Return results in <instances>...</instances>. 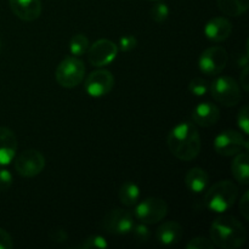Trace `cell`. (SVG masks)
<instances>
[{
    "label": "cell",
    "instance_id": "1",
    "mask_svg": "<svg viewBox=\"0 0 249 249\" xmlns=\"http://www.w3.org/2000/svg\"><path fill=\"white\" fill-rule=\"evenodd\" d=\"M167 143L172 155L185 162L195 160L202 147L198 129L190 122H182L175 125L168 134Z\"/></svg>",
    "mask_w": 249,
    "mask_h": 249
},
{
    "label": "cell",
    "instance_id": "2",
    "mask_svg": "<svg viewBox=\"0 0 249 249\" xmlns=\"http://www.w3.org/2000/svg\"><path fill=\"white\" fill-rule=\"evenodd\" d=\"M209 233L214 246L223 249L240 248L247 241V231L243 224L231 215L216 218L212 224Z\"/></svg>",
    "mask_w": 249,
    "mask_h": 249
},
{
    "label": "cell",
    "instance_id": "3",
    "mask_svg": "<svg viewBox=\"0 0 249 249\" xmlns=\"http://www.w3.org/2000/svg\"><path fill=\"white\" fill-rule=\"evenodd\" d=\"M204 206L214 213H225L235 204L238 187L230 180H221L206 190Z\"/></svg>",
    "mask_w": 249,
    "mask_h": 249
},
{
    "label": "cell",
    "instance_id": "4",
    "mask_svg": "<svg viewBox=\"0 0 249 249\" xmlns=\"http://www.w3.org/2000/svg\"><path fill=\"white\" fill-rule=\"evenodd\" d=\"M212 97L225 107H235L240 104L242 95L241 87L232 77L220 75L209 84Z\"/></svg>",
    "mask_w": 249,
    "mask_h": 249
},
{
    "label": "cell",
    "instance_id": "5",
    "mask_svg": "<svg viewBox=\"0 0 249 249\" xmlns=\"http://www.w3.org/2000/svg\"><path fill=\"white\" fill-rule=\"evenodd\" d=\"M85 66L82 60L75 56H70L58 63L55 72L56 82L66 89L78 87L84 80Z\"/></svg>",
    "mask_w": 249,
    "mask_h": 249
},
{
    "label": "cell",
    "instance_id": "6",
    "mask_svg": "<svg viewBox=\"0 0 249 249\" xmlns=\"http://www.w3.org/2000/svg\"><path fill=\"white\" fill-rule=\"evenodd\" d=\"M134 218L146 225H155L167 216L168 204L160 197H148L139 201L134 211Z\"/></svg>",
    "mask_w": 249,
    "mask_h": 249
},
{
    "label": "cell",
    "instance_id": "7",
    "mask_svg": "<svg viewBox=\"0 0 249 249\" xmlns=\"http://www.w3.org/2000/svg\"><path fill=\"white\" fill-rule=\"evenodd\" d=\"M228 61L229 53L223 46H211L199 56L198 68L203 74L215 77L225 70Z\"/></svg>",
    "mask_w": 249,
    "mask_h": 249
},
{
    "label": "cell",
    "instance_id": "8",
    "mask_svg": "<svg viewBox=\"0 0 249 249\" xmlns=\"http://www.w3.org/2000/svg\"><path fill=\"white\" fill-rule=\"evenodd\" d=\"M214 150L224 157H233L242 151H248V141L238 131L228 129L215 138Z\"/></svg>",
    "mask_w": 249,
    "mask_h": 249
},
{
    "label": "cell",
    "instance_id": "9",
    "mask_svg": "<svg viewBox=\"0 0 249 249\" xmlns=\"http://www.w3.org/2000/svg\"><path fill=\"white\" fill-rule=\"evenodd\" d=\"M135 225V218L131 212L122 208H114L105 215L102 226L112 235H126L130 233Z\"/></svg>",
    "mask_w": 249,
    "mask_h": 249
},
{
    "label": "cell",
    "instance_id": "10",
    "mask_svg": "<svg viewBox=\"0 0 249 249\" xmlns=\"http://www.w3.org/2000/svg\"><path fill=\"white\" fill-rule=\"evenodd\" d=\"M46 164L45 157L38 150L23 151L15 157V170L23 178H34L40 174Z\"/></svg>",
    "mask_w": 249,
    "mask_h": 249
},
{
    "label": "cell",
    "instance_id": "11",
    "mask_svg": "<svg viewBox=\"0 0 249 249\" xmlns=\"http://www.w3.org/2000/svg\"><path fill=\"white\" fill-rule=\"evenodd\" d=\"M118 51V46L112 40L99 39L88 49V61L94 67H105L116 60Z\"/></svg>",
    "mask_w": 249,
    "mask_h": 249
},
{
    "label": "cell",
    "instance_id": "12",
    "mask_svg": "<svg viewBox=\"0 0 249 249\" xmlns=\"http://www.w3.org/2000/svg\"><path fill=\"white\" fill-rule=\"evenodd\" d=\"M114 77L109 71L97 70L90 73L84 82V90L90 97H102L112 91Z\"/></svg>",
    "mask_w": 249,
    "mask_h": 249
},
{
    "label": "cell",
    "instance_id": "13",
    "mask_svg": "<svg viewBox=\"0 0 249 249\" xmlns=\"http://www.w3.org/2000/svg\"><path fill=\"white\" fill-rule=\"evenodd\" d=\"M232 33V23L225 17H214L207 22L204 27V36L213 43L226 40Z\"/></svg>",
    "mask_w": 249,
    "mask_h": 249
},
{
    "label": "cell",
    "instance_id": "14",
    "mask_svg": "<svg viewBox=\"0 0 249 249\" xmlns=\"http://www.w3.org/2000/svg\"><path fill=\"white\" fill-rule=\"evenodd\" d=\"M220 111L218 106L211 102H201L192 111V121L202 128H209L218 123Z\"/></svg>",
    "mask_w": 249,
    "mask_h": 249
},
{
    "label": "cell",
    "instance_id": "15",
    "mask_svg": "<svg viewBox=\"0 0 249 249\" xmlns=\"http://www.w3.org/2000/svg\"><path fill=\"white\" fill-rule=\"evenodd\" d=\"M10 9L16 17L26 22L36 21L41 14L40 0H10Z\"/></svg>",
    "mask_w": 249,
    "mask_h": 249
},
{
    "label": "cell",
    "instance_id": "16",
    "mask_svg": "<svg viewBox=\"0 0 249 249\" xmlns=\"http://www.w3.org/2000/svg\"><path fill=\"white\" fill-rule=\"evenodd\" d=\"M17 138L11 129L0 126V167L9 165L16 157Z\"/></svg>",
    "mask_w": 249,
    "mask_h": 249
},
{
    "label": "cell",
    "instance_id": "17",
    "mask_svg": "<svg viewBox=\"0 0 249 249\" xmlns=\"http://www.w3.org/2000/svg\"><path fill=\"white\" fill-rule=\"evenodd\" d=\"M156 237L160 245L169 247L180 242L182 238V226L177 221H165L156 231Z\"/></svg>",
    "mask_w": 249,
    "mask_h": 249
},
{
    "label": "cell",
    "instance_id": "18",
    "mask_svg": "<svg viewBox=\"0 0 249 249\" xmlns=\"http://www.w3.org/2000/svg\"><path fill=\"white\" fill-rule=\"evenodd\" d=\"M186 187L192 194H202L209 186V175L204 169L198 167L191 168L185 177Z\"/></svg>",
    "mask_w": 249,
    "mask_h": 249
},
{
    "label": "cell",
    "instance_id": "19",
    "mask_svg": "<svg viewBox=\"0 0 249 249\" xmlns=\"http://www.w3.org/2000/svg\"><path fill=\"white\" fill-rule=\"evenodd\" d=\"M231 170L236 181L240 185L249 184V156L248 151H242L235 156L231 163Z\"/></svg>",
    "mask_w": 249,
    "mask_h": 249
},
{
    "label": "cell",
    "instance_id": "20",
    "mask_svg": "<svg viewBox=\"0 0 249 249\" xmlns=\"http://www.w3.org/2000/svg\"><path fill=\"white\" fill-rule=\"evenodd\" d=\"M140 187L133 181L124 182L118 192L119 201L125 207H135L138 202L140 201Z\"/></svg>",
    "mask_w": 249,
    "mask_h": 249
},
{
    "label": "cell",
    "instance_id": "21",
    "mask_svg": "<svg viewBox=\"0 0 249 249\" xmlns=\"http://www.w3.org/2000/svg\"><path fill=\"white\" fill-rule=\"evenodd\" d=\"M218 6L226 16L238 17L245 14L249 7V0H216Z\"/></svg>",
    "mask_w": 249,
    "mask_h": 249
},
{
    "label": "cell",
    "instance_id": "22",
    "mask_svg": "<svg viewBox=\"0 0 249 249\" xmlns=\"http://www.w3.org/2000/svg\"><path fill=\"white\" fill-rule=\"evenodd\" d=\"M89 46V39L84 34H75L70 41V53L72 56L79 57V56H83L84 53H87Z\"/></svg>",
    "mask_w": 249,
    "mask_h": 249
},
{
    "label": "cell",
    "instance_id": "23",
    "mask_svg": "<svg viewBox=\"0 0 249 249\" xmlns=\"http://www.w3.org/2000/svg\"><path fill=\"white\" fill-rule=\"evenodd\" d=\"M187 90H189L194 96H204V95L208 94L209 91V83L201 77L194 78V79L189 83Z\"/></svg>",
    "mask_w": 249,
    "mask_h": 249
},
{
    "label": "cell",
    "instance_id": "24",
    "mask_svg": "<svg viewBox=\"0 0 249 249\" xmlns=\"http://www.w3.org/2000/svg\"><path fill=\"white\" fill-rule=\"evenodd\" d=\"M108 247V243L107 240L104 236L100 235H91L88 238H85L82 242V245L79 246V248L82 249H106Z\"/></svg>",
    "mask_w": 249,
    "mask_h": 249
},
{
    "label": "cell",
    "instance_id": "25",
    "mask_svg": "<svg viewBox=\"0 0 249 249\" xmlns=\"http://www.w3.org/2000/svg\"><path fill=\"white\" fill-rule=\"evenodd\" d=\"M150 15L156 23H163L169 16V7L165 2H157L151 9Z\"/></svg>",
    "mask_w": 249,
    "mask_h": 249
},
{
    "label": "cell",
    "instance_id": "26",
    "mask_svg": "<svg viewBox=\"0 0 249 249\" xmlns=\"http://www.w3.org/2000/svg\"><path fill=\"white\" fill-rule=\"evenodd\" d=\"M131 233H133L134 238H135L139 243H146L150 241L151 231L146 224H135L133 230H131Z\"/></svg>",
    "mask_w": 249,
    "mask_h": 249
},
{
    "label": "cell",
    "instance_id": "27",
    "mask_svg": "<svg viewBox=\"0 0 249 249\" xmlns=\"http://www.w3.org/2000/svg\"><path fill=\"white\" fill-rule=\"evenodd\" d=\"M117 46H118V50L122 51V53H130L138 46V39L134 36L126 34V36H123L119 39V43Z\"/></svg>",
    "mask_w": 249,
    "mask_h": 249
},
{
    "label": "cell",
    "instance_id": "28",
    "mask_svg": "<svg viewBox=\"0 0 249 249\" xmlns=\"http://www.w3.org/2000/svg\"><path fill=\"white\" fill-rule=\"evenodd\" d=\"M187 249H214L215 246L212 242L211 238L207 237H195L186 245Z\"/></svg>",
    "mask_w": 249,
    "mask_h": 249
},
{
    "label": "cell",
    "instance_id": "29",
    "mask_svg": "<svg viewBox=\"0 0 249 249\" xmlns=\"http://www.w3.org/2000/svg\"><path fill=\"white\" fill-rule=\"evenodd\" d=\"M248 113H249V108H248L247 105H245V106L240 109V112H238V114H237V125H238V128L241 129V131L245 134V135H248L249 134Z\"/></svg>",
    "mask_w": 249,
    "mask_h": 249
},
{
    "label": "cell",
    "instance_id": "30",
    "mask_svg": "<svg viewBox=\"0 0 249 249\" xmlns=\"http://www.w3.org/2000/svg\"><path fill=\"white\" fill-rule=\"evenodd\" d=\"M49 238L56 243H63L68 240V233L66 229L61 228V226H56V228L51 229L49 231Z\"/></svg>",
    "mask_w": 249,
    "mask_h": 249
},
{
    "label": "cell",
    "instance_id": "31",
    "mask_svg": "<svg viewBox=\"0 0 249 249\" xmlns=\"http://www.w3.org/2000/svg\"><path fill=\"white\" fill-rule=\"evenodd\" d=\"M12 182H14V177L11 173L6 169H0V192L9 190Z\"/></svg>",
    "mask_w": 249,
    "mask_h": 249
},
{
    "label": "cell",
    "instance_id": "32",
    "mask_svg": "<svg viewBox=\"0 0 249 249\" xmlns=\"http://www.w3.org/2000/svg\"><path fill=\"white\" fill-rule=\"evenodd\" d=\"M14 248V242L6 230L0 228V249H12Z\"/></svg>",
    "mask_w": 249,
    "mask_h": 249
},
{
    "label": "cell",
    "instance_id": "33",
    "mask_svg": "<svg viewBox=\"0 0 249 249\" xmlns=\"http://www.w3.org/2000/svg\"><path fill=\"white\" fill-rule=\"evenodd\" d=\"M240 211L246 220H249V192L246 191L240 199Z\"/></svg>",
    "mask_w": 249,
    "mask_h": 249
},
{
    "label": "cell",
    "instance_id": "34",
    "mask_svg": "<svg viewBox=\"0 0 249 249\" xmlns=\"http://www.w3.org/2000/svg\"><path fill=\"white\" fill-rule=\"evenodd\" d=\"M248 73H249V68L248 66H246V67H243L242 73H241V78H240V87H242V89L245 90V91H248V84H249Z\"/></svg>",
    "mask_w": 249,
    "mask_h": 249
},
{
    "label": "cell",
    "instance_id": "35",
    "mask_svg": "<svg viewBox=\"0 0 249 249\" xmlns=\"http://www.w3.org/2000/svg\"><path fill=\"white\" fill-rule=\"evenodd\" d=\"M148 1H160V0H148Z\"/></svg>",
    "mask_w": 249,
    "mask_h": 249
},
{
    "label": "cell",
    "instance_id": "36",
    "mask_svg": "<svg viewBox=\"0 0 249 249\" xmlns=\"http://www.w3.org/2000/svg\"><path fill=\"white\" fill-rule=\"evenodd\" d=\"M0 49H1V43H0Z\"/></svg>",
    "mask_w": 249,
    "mask_h": 249
}]
</instances>
